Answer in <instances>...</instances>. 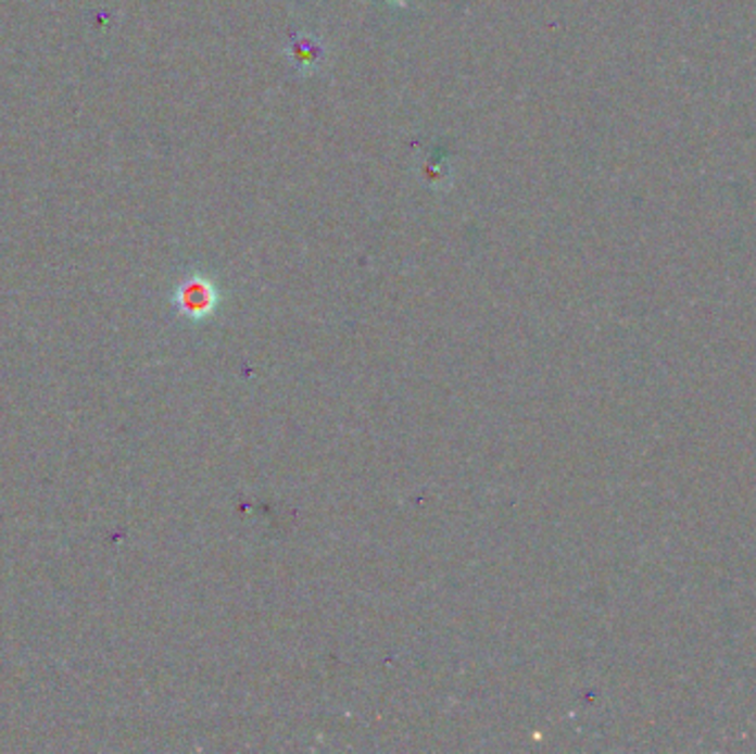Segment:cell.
Masks as SVG:
<instances>
[{
	"label": "cell",
	"instance_id": "6da1fadb",
	"mask_svg": "<svg viewBox=\"0 0 756 754\" xmlns=\"http://www.w3.org/2000/svg\"><path fill=\"white\" fill-rule=\"evenodd\" d=\"M219 305V290L213 279L193 275L179 284L175 292V307L181 317L191 322H206Z\"/></svg>",
	"mask_w": 756,
	"mask_h": 754
},
{
	"label": "cell",
	"instance_id": "7a4b0ae2",
	"mask_svg": "<svg viewBox=\"0 0 756 754\" xmlns=\"http://www.w3.org/2000/svg\"><path fill=\"white\" fill-rule=\"evenodd\" d=\"M290 58L294 60V65L299 70L312 72V70H317V65L322 62L324 49L314 38H299L290 47Z\"/></svg>",
	"mask_w": 756,
	"mask_h": 754
},
{
	"label": "cell",
	"instance_id": "3957f363",
	"mask_svg": "<svg viewBox=\"0 0 756 754\" xmlns=\"http://www.w3.org/2000/svg\"><path fill=\"white\" fill-rule=\"evenodd\" d=\"M392 5H407V0H388Z\"/></svg>",
	"mask_w": 756,
	"mask_h": 754
}]
</instances>
